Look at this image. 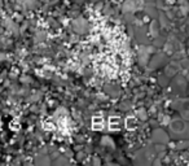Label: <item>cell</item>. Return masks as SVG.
Segmentation results:
<instances>
[{
	"label": "cell",
	"instance_id": "cell-9",
	"mask_svg": "<svg viewBox=\"0 0 189 166\" xmlns=\"http://www.w3.org/2000/svg\"><path fill=\"white\" fill-rule=\"evenodd\" d=\"M150 34L153 37H157L158 35V22H152L150 24Z\"/></svg>",
	"mask_w": 189,
	"mask_h": 166
},
{
	"label": "cell",
	"instance_id": "cell-6",
	"mask_svg": "<svg viewBox=\"0 0 189 166\" xmlns=\"http://www.w3.org/2000/svg\"><path fill=\"white\" fill-rule=\"evenodd\" d=\"M118 127H119V118H117V117H110L109 118V129L117 130Z\"/></svg>",
	"mask_w": 189,
	"mask_h": 166
},
{
	"label": "cell",
	"instance_id": "cell-5",
	"mask_svg": "<svg viewBox=\"0 0 189 166\" xmlns=\"http://www.w3.org/2000/svg\"><path fill=\"white\" fill-rule=\"evenodd\" d=\"M74 27L78 30V32H83L84 29H86V21L82 18L77 19V21H74Z\"/></svg>",
	"mask_w": 189,
	"mask_h": 166
},
{
	"label": "cell",
	"instance_id": "cell-4",
	"mask_svg": "<svg viewBox=\"0 0 189 166\" xmlns=\"http://www.w3.org/2000/svg\"><path fill=\"white\" fill-rule=\"evenodd\" d=\"M123 11L125 12H135L136 11V4L133 0H127L123 4Z\"/></svg>",
	"mask_w": 189,
	"mask_h": 166
},
{
	"label": "cell",
	"instance_id": "cell-2",
	"mask_svg": "<svg viewBox=\"0 0 189 166\" xmlns=\"http://www.w3.org/2000/svg\"><path fill=\"white\" fill-rule=\"evenodd\" d=\"M153 140L158 144H162V143H167L168 142V136L166 135V132L163 130H155L153 132Z\"/></svg>",
	"mask_w": 189,
	"mask_h": 166
},
{
	"label": "cell",
	"instance_id": "cell-3",
	"mask_svg": "<svg viewBox=\"0 0 189 166\" xmlns=\"http://www.w3.org/2000/svg\"><path fill=\"white\" fill-rule=\"evenodd\" d=\"M92 127L94 130H101L104 127V119L101 116H97V117H93L92 119Z\"/></svg>",
	"mask_w": 189,
	"mask_h": 166
},
{
	"label": "cell",
	"instance_id": "cell-1",
	"mask_svg": "<svg viewBox=\"0 0 189 166\" xmlns=\"http://www.w3.org/2000/svg\"><path fill=\"white\" fill-rule=\"evenodd\" d=\"M170 127H171V131L178 135H181L187 132V125L181 119H174V121H171Z\"/></svg>",
	"mask_w": 189,
	"mask_h": 166
},
{
	"label": "cell",
	"instance_id": "cell-8",
	"mask_svg": "<svg viewBox=\"0 0 189 166\" xmlns=\"http://www.w3.org/2000/svg\"><path fill=\"white\" fill-rule=\"evenodd\" d=\"M126 127L127 129H135L136 127V119L133 117H127L126 118Z\"/></svg>",
	"mask_w": 189,
	"mask_h": 166
},
{
	"label": "cell",
	"instance_id": "cell-10",
	"mask_svg": "<svg viewBox=\"0 0 189 166\" xmlns=\"http://www.w3.org/2000/svg\"><path fill=\"white\" fill-rule=\"evenodd\" d=\"M136 114H137V118H140L141 121H145V119L148 118V114H146L145 109H139L137 112H136Z\"/></svg>",
	"mask_w": 189,
	"mask_h": 166
},
{
	"label": "cell",
	"instance_id": "cell-7",
	"mask_svg": "<svg viewBox=\"0 0 189 166\" xmlns=\"http://www.w3.org/2000/svg\"><path fill=\"white\" fill-rule=\"evenodd\" d=\"M178 70H179V65H178V64H175V63L170 64V65L167 66V75H168V74H170V75H172V74L178 73Z\"/></svg>",
	"mask_w": 189,
	"mask_h": 166
}]
</instances>
